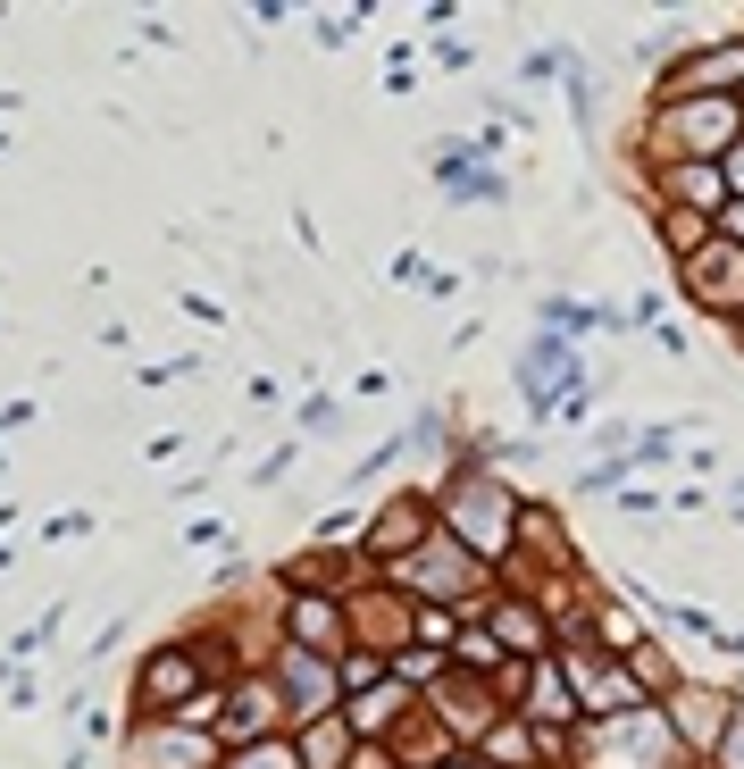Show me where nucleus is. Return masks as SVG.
<instances>
[{"label":"nucleus","mask_w":744,"mask_h":769,"mask_svg":"<svg viewBox=\"0 0 744 769\" xmlns=\"http://www.w3.org/2000/svg\"><path fill=\"white\" fill-rule=\"evenodd\" d=\"M728 159H736V168H728V176H736V184H744V143H736V151H728Z\"/></svg>","instance_id":"f257e3e1"}]
</instances>
